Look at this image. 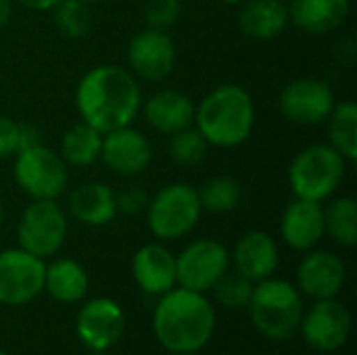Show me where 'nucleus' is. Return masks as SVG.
Masks as SVG:
<instances>
[{"label": "nucleus", "mask_w": 357, "mask_h": 355, "mask_svg": "<svg viewBox=\"0 0 357 355\" xmlns=\"http://www.w3.org/2000/svg\"><path fill=\"white\" fill-rule=\"evenodd\" d=\"M75 107L82 121L107 134L134 123L142 109V90L130 69L96 65L79 80Z\"/></svg>", "instance_id": "f257e3e1"}, {"label": "nucleus", "mask_w": 357, "mask_h": 355, "mask_svg": "<svg viewBox=\"0 0 357 355\" xmlns=\"http://www.w3.org/2000/svg\"><path fill=\"white\" fill-rule=\"evenodd\" d=\"M153 331L157 341L172 354H197L215 331V312L203 293L188 289H172L161 295Z\"/></svg>", "instance_id": "f03ea898"}, {"label": "nucleus", "mask_w": 357, "mask_h": 355, "mask_svg": "<svg viewBox=\"0 0 357 355\" xmlns=\"http://www.w3.org/2000/svg\"><path fill=\"white\" fill-rule=\"evenodd\" d=\"M255 117L251 94L238 84H222L195 107L192 123L209 146L234 149L249 140Z\"/></svg>", "instance_id": "7ed1b4c3"}, {"label": "nucleus", "mask_w": 357, "mask_h": 355, "mask_svg": "<svg viewBox=\"0 0 357 355\" xmlns=\"http://www.w3.org/2000/svg\"><path fill=\"white\" fill-rule=\"evenodd\" d=\"M247 308L257 333L270 341L293 337L303 318V297L299 289L289 280L272 276L253 285Z\"/></svg>", "instance_id": "20e7f679"}, {"label": "nucleus", "mask_w": 357, "mask_h": 355, "mask_svg": "<svg viewBox=\"0 0 357 355\" xmlns=\"http://www.w3.org/2000/svg\"><path fill=\"white\" fill-rule=\"evenodd\" d=\"M347 159L331 144H310L289 165V184L295 199L324 203L343 184Z\"/></svg>", "instance_id": "39448f33"}, {"label": "nucleus", "mask_w": 357, "mask_h": 355, "mask_svg": "<svg viewBox=\"0 0 357 355\" xmlns=\"http://www.w3.org/2000/svg\"><path fill=\"white\" fill-rule=\"evenodd\" d=\"M149 230L161 241H178L190 234L203 213L197 188L186 182L161 186L146 203Z\"/></svg>", "instance_id": "423d86ee"}, {"label": "nucleus", "mask_w": 357, "mask_h": 355, "mask_svg": "<svg viewBox=\"0 0 357 355\" xmlns=\"http://www.w3.org/2000/svg\"><path fill=\"white\" fill-rule=\"evenodd\" d=\"M15 184L31 201L52 199L56 201L69 184V165L50 146L38 142L21 149L15 155L13 167Z\"/></svg>", "instance_id": "0eeeda50"}, {"label": "nucleus", "mask_w": 357, "mask_h": 355, "mask_svg": "<svg viewBox=\"0 0 357 355\" xmlns=\"http://www.w3.org/2000/svg\"><path fill=\"white\" fill-rule=\"evenodd\" d=\"M67 239V213L52 199L31 201L17 224V243L23 251L46 259L52 257Z\"/></svg>", "instance_id": "6e6552de"}, {"label": "nucleus", "mask_w": 357, "mask_h": 355, "mask_svg": "<svg viewBox=\"0 0 357 355\" xmlns=\"http://www.w3.org/2000/svg\"><path fill=\"white\" fill-rule=\"evenodd\" d=\"M230 270L228 249L213 239H197L176 255V285L207 293Z\"/></svg>", "instance_id": "1a4fd4ad"}, {"label": "nucleus", "mask_w": 357, "mask_h": 355, "mask_svg": "<svg viewBox=\"0 0 357 355\" xmlns=\"http://www.w3.org/2000/svg\"><path fill=\"white\" fill-rule=\"evenodd\" d=\"M335 105L333 88L320 77H297L289 82L278 96L282 117L297 126L324 123Z\"/></svg>", "instance_id": "9d476101"}, {"label": "nucleus", "mask_w": 357, "mask_h": 355, "mask_svg": "<svg viewBox=\"0 0 357 355\" xmlns=\"http://www.w3.org/2000/svg\"><path fill=\"white\" fill-rule=\"evenodd\" d=\"M44 259L17 249L0 251V303L17 308L44 291Z\"/></svg>", "instance_id": "9b49d317"}, {"label": "nucleus", "mask_w": 357, "mask_h": 355, "mask_svg": "<svg viewBox=\"0 0 357 355\" xmlns=\"http://www.w3.org/2000/svg\"><path fill=\"white\" fill-rule=\"evenodd\" d=\"M176 44L167 31L142 29L128 44V69L136 80L163 82L174 73Z\"/></svg>", "instance_id": "f8f14e48"}, {"label": "nucleus", "mask_w": 357, "mask_h": 355, "mask_svg": "<svg viewBox=\"0 0 357 355\" xmlns=\"http://www.w3.org/2000/svg\"><path fill=\"white\" fill-rule=\"evenodd\" d=\"M303 339L310 347L331 354L341 349L351 333V314L347 308L333 299H318L299 324Z\"/></svg>", "instance_id": "ddd939ff"}, {"label": "nucleus", "mask_w": 357, "mask_h": 355, "mask_svg": "<svg viewBox=\"0 0 357 355\" xmlns=\"http://www.w3.org/2000/svg\"><path fill=\"white\" fill-rule=\"evenodd\" d=\"M75 331L79 341L90 352L111 349L126 331V316L117 301L107 297H96L84 303L77 314Z\"/></svg>", "instance_id": "4468645a"}, {"label": "nucleus", "mask_w": 357, "mask_h": 355, "mask_svg": "<svg viewBox=\"0 0 357 355\" xmlns=\"http://www.w3.org/2000/svg\"><path fill=\"white\" fill-rule=\"evenodd\" d=\"M100 159L113 174L134 178L149 169L153 161V146L142 132L126 126L102 134Z\"/></svg>", "instance_id": "2eb2a0df"}, {"label": "nucleus", "mask_w": 357, "mask_h": 355, "mask_svg": "<svg viewBox=\"0 0 357 355\" xmlns=\"http://www.w3.org/2000/svg\"><path fill=\"white\" fill-rule=\"evenodd\" d=\"M299 291L312 299H333L345 285V264L331 251H307L297 268Z\"/></svg>", "instance_id": "dca6fc26"}, {"label": "nucleus", "mask_w": 357, "mask_h": 355, "mask_svg": "<svg viewBox=\"0 0 357 355\" xmlns=\"http://www.w3.org/2000/svg\"><path fill=\"white\" fill-rule=\"evenodd\" d=\"M278 262V245L272 234L264 230H251L243 234L236 241L234 251L230 253V264H234V270L251 282H259L274 276Z\"/></svg>", "instance_id": "f3484780"}, {"label": "nucleus", "mask_w": 357, "mask_h": 355, "mask_svg": "<svg viewBox=\"0 0 357 355\" xmlns=\"http://www.w3.org/2000/svg\"><path fill=\"white\" fill-rule=\"evenodd\" d=\"M280 234L282 241L295 251L314 249L326 234L322 203L305 199H295L289 203L280 220Z\"/></svg>", "instance_id": "a211bd4d"}, {"label": "nucleus", "mask_w": 357, "mask_h": 355, "mask_svg": "<svg viewBox=\"0 0 357 355\" xmlns=\"http://www.w3.org/2000/svg\"><path fill=\"white\" fill-rule=\"evenodd\" d=\"M146 123L159 134L172 136L178 130L192 126L195 121V103L180 90L163 88L142 100V109Z\"/></svg>", "instance_id": "6ab92c4d"}, {"label": "nucleus", "mask_w": 357, "mask_h": 355, "mask_svg": "<svg viewBox=\"0 0 357 355\" xmlns=\"http://www.w3.org/2000/svg\"><path fill=\"white\" fill-rule=\"evenodd\" d=\"M132 274L144 293L163 295L176 287V255L163 245H144L134 253Z\"/></svg>", "instance_id": "aec40b11"}, {"label": "nucleus", "mask_w": 357, "mask_h": 355, "mask_svg": "<svg viewBox=\"0 0 357 355\" xmlns=\"http://www.w3.org/2000/svg\"><path fill=\"white\" fill-rule=\"evenodd\" d=\"M351 10V0H291L289 21L312 36L339 29Z\"/></svg>", "instance_id": "412c9836"}, {"label": "nucleus", "mask_w": 357, "mask_h": 355, "mask_svg": "<svg viewBox=\"0 0 357 355\" xmlns=\"http://www.w3.org/2000/svg\"><path fill=\"white\" fill-rule=\"evenodd\" d=\"M69 216L84 226H107L115 220L117 203L115 192L102 182H84L69 195Z\"/></svg>", "instance_id": "4be33fe9"}, {"label": "nucleus", "mask_w": 357, "mask_h": 355, "mask_svg": "<svg viewBox=\"0 0 357 355\" xmlns=\"http://www.w3.org/2000/svg\"><path fill=\"white\" fill-rule=\"evenodd\" d=\"M289 23V4L280 0H247L238 10V27L251 40H274Z\"/></svg>", "instance_id": "5701e85b"}, {"label": "nucleus", "mask_w": 357, "mask_h": 355, "mask_svg": "<svg viewBox=\"0 0 357 355\" xmlns=\"http://www.w3.org/2000/svg\"><path fill=\"white\" fill-rule=\"evenodd\" d=\"M90 278L86 268L75 259H56L46 266L44 291L59 303H77L88 295Z\"/></svg>", "instance_id": "b1692460"}, {"label": "nucleus", "mask_w": 357, "mask_h": 355, "mask_svg": "<svg viewBox=\"0 0 357 355\" xmlns=\"http://www.w3.org/2000/svg\"><path fill=\"white\" fill-rule=\"evenodd\" d=\"M100 149L102 132L88 126L86 121H79L63 134L59 155L69 167H88L100 159Z\"/></svg>", "instance_id": "393cba45"}, {"label": "nucleus", "mask_w": 357, "mask_h": 355, "mask_svg": "<svg viewBox=\"0 0 357 355\" xmlns=\"http://www.w3.org/2000/svg\"><path fill=\"white\" fill-rule=\"evenodd\" d=\"M328 144L339 151L347 163L357 161V105L354 100L337 103L328 119Z\"/></svg>", "instance_id": "a878e982"}, {"label": "nucleus", "mask_w": 357, "mask_h": 355, "mask_svg": "<svg viewBox=\"0 0 357 355\" xmlns=\"http://www.w3.org/2000/svg\"><path fill=\"white\" fill-rule=\"evenodd\" d=\"M203 211L209 213H230L238 207L243 199V186L232 176H213L197 188Z\"/></svg>", "instance_id": "bb28decb"}, {"label": "nucleus", "mask_w": 357, "mask_h": 355, "mask_svg": "<svg viewBox=\"0 0 357 355\" xmlns=\"http://www.w3.org/2000/svg\"><path fill=\"white\" fill-rule=\"evenodd\" d=\"M324 230L341 247H356L357 203L351 197H339L324 209Z\"/></svg>", "instance_id": "cd10ccee"}, {"label": "nucleus", "mask_w": 357, "mask_h": 355, "mask_svg": "<svg viewBox=\"0 0 357 355\" xmlns=\"http://www.w3.org/2000/svg\"><path fill=\"white\" fill-rule=\"evenodd\" d=\"M207 151H209L207 140L192 126H188L184 130H178V132H174L169 136L167 153H169V159L176 165L195 167V165H199L207 157Z\"/></svg>", "instance_id": "c85d7f7f"}, {"label": "nucleus", "mask_w": 357, "mask_h": 355, "mask_svg": "<svg viewBox=\"0 0 357 355\" xmlns=\"http://www.w3.org/2000/svg\"><path fill=\"white\" fill-rule=\"evenodd\" d=\"M50 13L56 29L67 38H84L92 27L90 6L79 0H61Z\"/></svg>", "instance_id": "c756f323"}, {"label": "nucleus", "mask_w": 357, "mask_h": 355, "mask_svg": "<svg viewBox=\"0 0 357 355\" xmlns=\"http://www.w3.org/2000/svg\"><path fill=\"white\" fill-rule=\"evenodd\" d=\"M253 285L255 282L241 276L238 272H226L211 289H213L218 303L230 310H238V308H247L251 293H253Z\"/></svg>", "instance_id": "7c9ffc66"}, {"label": "nucleus", "mask_w": 357, "mask_h": 355, "mask_svg": "<svg viewBox=\"0 0 357 355\" xmlns=\"http://www.w3.org/2000/svg\"><path fill=\"white\" fill-rule=\"evenodd\" d=\"M142 15L146 27L169 31L182 15V4L180 0H146Z\"/></svg>", "instance_id": "2f4dec72"}, {"label": "nucleus", "mask_w": 357, "mask_h": 355, "mask_svg": "<svg viewBox=\"0 0 357 355\" xmlns=\"http://www.w3.org/2000/svg\"><path fill=\"white\" fill-rule=\"evenodd\" d=\"M21 151V123L0 115V161L15 157Z\"/></svg>", "instance_id": "473e14b6"}, {"label": "nucleus", "mask_w": 357, "mask_h": 355, "mask_svg": "<svg viewBox=\"0 0 357 355\" xmlns=\"http://www.w3.org/2000/svg\"><path fill=\"white\" fill-rule=\"evenodd\" d=\"M115 203H117V211H123L128 216H136L140 211L146 209L149 197L142 188H126L121 192H115Z\"/></svg>", "instance_id": "72a5a7b5"}, {"label": "nucleus", "mask_w": 357, "mask_h": 355, "mask_svg": "<svg viewBox=\"0 0 357 355\" xmlns=\"http://www.w3.org/2000/svg\"><path fill=\"white\" fill-rule=\"evenodd\" d=\"M19 2L21 6L29 8V10H38V13H46V10H52L61 0H15Z\"/></svg>", "instance_id": "f704fd0d"}, {"label": "nucleus", "mask_w": 357, "mask_h": 355, "mask_svg": "<svg viewBox=\"0 0 357 355\" xmlns=\"http://www.w3.org/2000/svg\"><path fill=\"white\" fill-rule=\"evenodd\" d=\"M13 17V0H0V27L8 25Z\"/></svg>", "instance_id": "c9c22d12"}, {"label": "nucleus", "mask_w": 357, "mask_h": 355, "mask_svg": "<svg viewBox=\"0 0 357 355\" xmlns=\"http://www.w3.org/2000/svg\"><path fill=\"white\" fill-rule=\"evenodd\" d=\"M224 4H230V6H234V4H241L243 0H222Z\"/></svg>", "instance_id": "e433bc0d"}, {"label": "nucleus", "mask_w": 357, "mask_h": 355, "mask_svg": "<svg viewBox=\"0 0 357 355\" xmlns=\"http://www.w3.org/2000/svg\"><path fill=\"white\" fill-rule=\"evenodd\" d=\"M2 220H4V205L0 201V228H2Z\"/></svg>", "instance_id": "4c0bfd02"}, {"label": "nucleus", "mask_w": 357, "mask_h": 355, "mask_svg": "<svg viewBox=\"0 0 357 355\" xmlns=\"http://www.w3.org/2000/svg\"><path fill=\"white\" fill-rule=\"evenodd\" d=\"M79 2H84V4L90 6V4H96V2H100V0H79Z\"/></svg>", "instance_id": "58836bf2"}, {"label": "nucleus", "mask_w": 357, "mask_h": 355, "mask_svg": "<svg viewBox=\"0 0 357 355\" xmlns=\"http://www.w3.org/2000/svg\"><path fill=\"white\" fill-rule=\"evenodd\" d=\"M90 355H107V354H105V352H92Z\"/></svg>", "instance_id": "ea45409f"}, {"label": "nucleus", "mask_w": 357, "mask_h": 355, "mask_svg": "<svg viewBox=\"0 0 357 355\" xmlns=\"http://www.w3.org/2000/svg\"><path fill=\"white\" fill-rule=\"evenodd\" d=\"M0 355H10V354H6V352H2V349H0Z\"/></svg>", "instance_id": "a19ab883"}, {"label": "nucleus", "mask_w": 357, "mask_h": 355, "mask_svg": "<svg viewBox=\"0 0 357 355\" xmlns=\"http://www.w3.org/2000/svg\"><path fill=\"white\" fill-rule=\"evenodd\" d=\"M280 2H284V4H289V2H291V0H280Z\"/></svg>", "instance_id": "79ce46f5"}, {"label": "nucleus", "mask_w": 357, "mask_h": 355, "mask_svg": "<svg viewBox=\"0 0 357 355\" xmlns=\"http://www.w3.org/2000/svg\"><path fill=\"white\" fill-rule=\"evenodd\" d=\"M176 355H195V354H176Z\"/></svg>", "instance_id": "37998d69"}]
</instances>
